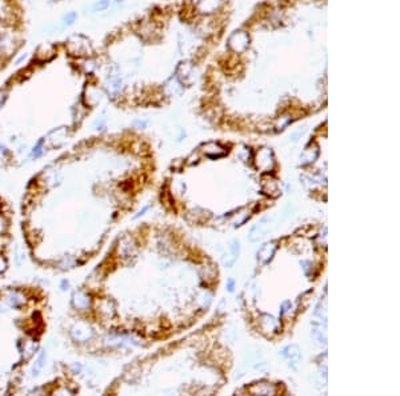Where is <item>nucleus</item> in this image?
<instances>
[{
	"mask_svg": "<svg viewBox=\"0 0 400 396\" xmlns=\"http://www.w3.org/2000/svg\"><path fill=\"white\" fill-rule=\"evenodd\" d=\"M66 50L71 56L75 58H87L92 52V47L89 40L86 36L80 35V34H75L71 35L66 40Z\"/></svg>",
	"mask_w": 400,
	"mask_h": 396,
	"instance_id": "f257e3e1",
	"label": "nucleus"
},
{
	"mask_svg": "<svg viewBox=\"0 0 400 396\" xmlns=\"http://www.w3.org/2000/svg\"><path fill=\"white\" fill-rule=\"evenodd\" d=\"M18 48V39L12 32H2L0 34V55L11 56Z\"/></svg>",
	"mask_w": 400,
	"mask_h": 396,
	"instance_id": "f03ea898",
	"label": "nucleus"
},
{
	"mask_svg": "<svg viewBox=\"0 0 400 396\" xmlns=\"http://www.w3.org/2000/svg\"><path fill=\"white\" fill-rule=\"evenodd\" d=\"M55 55H56V47L51 43H43L36 48L35 59L40 63H46L52 60Z\"/></svg>",
	"mask_w": 400,
	"mask_h": 396,
	"instance_id": "7ed1b4c3",
	"label": "nucleus"
},
{
	"mask_svg": "<svg viewBox=\"0 0 400 396\" xmlns=\"http://www.w3.org/2000/svg\"><path fill=\"white\" fill-rule=\"evenodd\" d=\"M249 43V38L245 32H236L233 34L231 38H229V47L232 50L237 51V52H241L244 51L247 47H248Z\"/></svg>",
	"mask_w": 400,
	"mask_h": 396,
	"instance_id": "20e7f679",
	"label": "nucleus"
},
{
	"mask_svg": "<svg viewBox=\"0 0 400 396\" xmlns=\"http://www.w3.org/2000/svg\"><path fill=\"white\" fill-rule=\"evenodd\" d=\"M220 6V0H200L198 4V8L203 14H211L218 10Z\"/></svg>",
	"mask_w": 400,
	"mask_h": 396,
	"instance_id": "39448f33",
	"label": "nucleus"
},
{
	"mask_svg": "<svg viewBox=\"0 0 400 396\" xmlns=\"http://www.w3.org/2000/svg\"><path fill=\"white\" fill-rule=\"evenodd\" d=\"M76 20H78V12L68 11L67 14H64L62 18L63 27H71V26H74Z\"/></svg>",
	"mask_w": 400,
	"mask_h": 396,
	"instance_id": "423d86ee",
	"label": "nucleus"
},
{
	"mask_svg": "<svg viewBox=\"0 0 400 396\" xmlns=\"http://www.w3.org/2000/svg\"><path fill=\"white\" fill-rule=\"evenodd\" d=\"M109 4H111V2H109V0H97V2H95V3L92 4V7H91V12H92V14H95V12L105 11V10L109 7Z\"/></svg>",
	"mask_w": 400,
	"mask_h": 396,
	"instance_id": "0eeeda50",
	"label": "nucleus"
},
{
	"mask_svg": "<svg viewBox=\"0 0 400 396\" xmlns=\"http://www.w3.org/2000/svg\"><path fill=\"white\" fill-rule=\"evenodd\" d=\"M26 59H27V54H23L22 56H20L19 59H18V60H16L15 64H16V66H20V64H22V62H24Z\"/></svg>",
	"mask_w": 400,
	"mask_h": 396,
	"instance_id": "6e6552de",
	"label": "nucleus"
},
{
	"mask_svg": "<svg viewBox=\"0 0 400 396\" xmlns=\"http://www.w3.org/2000/svg\"><path fill=\"white\" fill-rule=\"evenodd\" d=\"M116 2H123V0H116Z\"/></svg>",
	"mask_w": 400,
	"mask_h": 396,
	"instance_id": "1a4fd4ad",
	"label": "nucleus"
}]
</instances>
